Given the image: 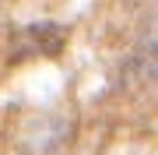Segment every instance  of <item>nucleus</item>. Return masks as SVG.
<instances>
[]
</instances>
